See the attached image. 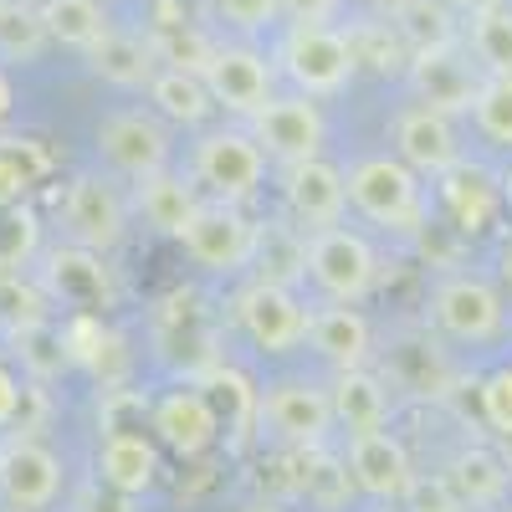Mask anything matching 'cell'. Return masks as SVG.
Segmentation results:
<instances>
[{"instance_id":"836d02e7","label":"cell","mask_w":512,"mask_h":512,"mask_svg":"<svg viewBox=\"0 0 512 512\" xmlns=\"http://www.w3.org/2000/svg\"><path fill=\"white\" fill-rule=\"evenodd\" d=\"M47 169V159H41L36 144H21V149H0V210L21 205V195L36 185V175Z\"/></svg>"},{"instance_id":"5b68a950","label":"cell","mask_w":512,"mask_h":512,"mask_svg":"<svg viewBox=\"0 0 512 512\" xmlns=\"http://www.w3.org/2000/svg\"><path fill=\"white\" fill-rule=\"evenodd\" d=\"M236 323L267 354H287L308 338V308L297 303V292L282 282H262V277L236 297Z\"/></svg>"},{"instance_id":"d6a6232c","label":"cell","mask_w":512,"mask_h":512,"mask_svg":"<svg viewBox=\"0 0 512 512\" xmlns=\"http://www.w3.org/2000/svg\"><path fill=\"white\" fill-rule=\"evenodd\" d=\"M472 118L492 144H512V77H482L472 98Z\"/></svg>"},{"instance_id":"9a60e30c","label":"cell","mask_w":512,"mask_h":512,"mask_svg":"<svg viewBox=\"0 0 512 512\" xmlns=\"http://www.w3.org/2000/svg\"><path fill=\"white\" fill-rule=\"evenodd\" d=\"M349 477H354L359 492H369L379 502H400L410 477H415V466H410L405 441L379 425V431H359L349 441Z\"/></svg>"},{"instance_id":"ffe728a7","label":"cell","mask_w":512,"mask_h":512,"mask_svg":"<svg viewBox=\"0 0 512 512\" xmlns=\"http://www.w3.org/2000/svg\"><path fill=\"white\" fill-rule=\"evenodd\" d=\"M441 200L461 231H487L502 210V185H492V175L477 164H451L441 175Z\"/></svg>"},{"instance_id":"60d3db41","label":"cell","mask_w":512,"mask_h":512,"mask_svg":"<svg viewBox=\"0 0 512 512\" xmlns=\"http://www.w3.org/2000/svg\"><path fill=\"white\" fill-rule=\"evenodd\" d=\"M338 11V0H277V16L287 21H328Z\"/></svg>"},{"instance_id":"816d5d0a","label":"cell","mask_w":512,"mask_h":512,"mask_svg":"<svg viewBox=\"0 0 512 512\" xmlns=\"http://www.w3.org/2000/svg\"><path fill=\"white\" fill-rule=\"evenodd\" d=\"M103 6H108V0H103Z\"/></svg>"},{"instance_id":"bcb514c9","label":"cell","mask_w":512,"mask_h":512,"mask_svg":"<svg viewBox=\"0 0 512 512\" xmlns=\"http://www.w3.org/2000/svg\"><path fill=\"white\" fill-rule=\"evenodd\" d=\"M359 6H369V11H390V16H395L405 0H359Z\"/></svg>"},{"instance_id":"8fae6325","label":"cell","mask_w":512,"mask_h":512,"mask_svg":"<svg viewBox=\"0 0 512 512\" xmlns=\"http://www.w3.org/2000/svg\"><path fill=\"white\" fill-rule=\"evenodd\" d=\"M431 313L441 333L461 338V344H487L502 333V297L482 277H446L431 292Z\"/></svg>"},{"instance_id":"2e32d148","label":"cell","mask_w":512,"mask_h":512,"mask_svg":"<svg viewBox=\"0 0 512 512\" xmlns=\"http://www.w3.org/2000/svg\"><path fill=\"white\" fill-rule=\"evenodd\" d=\"M344 205H349V175L333 169L323 154L303 159V164H287V210L303 226H338L344 221Z\"/></svg>"},{"instance_id":"277c9868","label":"cell","mask_w":512,"mask_h":512,"mask_svg":"<svg viewBox=\"0 0 512 512\" xmlns=\"http://www.w3.org/2000/svg\"><path fill=\"white\" fill-rule=\"evenodd\" d=\"M374 251L364 236L344 231V226H318L308 236V277L333 297V303H359L374 287Z\"/></svg>"},{"instance_id":"7bdbcfd3","label":"cell","mask_w":512,"mask_h":512,"mask_svg":"<svg viewBox=\"0 0 512 512\" xmlns=\"http://www.w3.org/2000/svg\"><path fill=\"white\" fill-rule=\"evenodd\" d=\"M88 512H134V497H128V492H118V487H98L93 497H88Z\"/></svg>"},{"instance_id":"f546056e","label":"cell","mask_w":512,"mask_h":512,"mask_svg":"<svg viewBox=\"0 0 512 512\" xmlns=\"http://www.w3.org/2000/svg\"><path fill=\"white\" fill-rule=\"evenodd\" d=\"M251 262L262 267V282L292 287L297 277H308V241H297L287 226H256Z\"/></svg>"},{"instance_id":"f1b7e54d","label":"cell","mask_w":512,"mask_h":512,"mask_svg":"<svg viewBox=\"0 0 512 512\" xmlns=\"http://www.w3.org/2000/svg\"><path fill=\"white\" fill-rule=\"evenodd\" d=\"M395 31L405 36L410 57L415 52H436V47H451L456 41V11L446 0H405L395 11Z\"/></svg>"},{"instance_id":"6da1fadb","label":"cell","mask_w":512,"mask_h":512,"mask_svg":"<svg viewBox=\"0 0 512 512\" xmlns=\"http://www.w3.org/2000/svg\"><path fill=\"white\" fill-rule=\"evenodd\" d=\"M277 67H282V77L292 82V88L308 93V98L344 93L349 77L359 72L349 36L333 31L328 21H292L282 47H277Z\"/></svg>"},{"instance_id":"83f0119b","label":"cell","mask_w":512,"mask_h":512,"mask_svg":"<svg viewBox=\"0 0 512 512\" xmlns=\"http://www.w3.org/2000/svg\"><path fill=\"white\" fill-rule=\"evenodd\" d=\"M41 21H47V36L62 41V47H72V52H88L108 31L103 0H47V6H41Z\"/></svg>"},{"instance_id":"f6af8a7d","label":"cell","mask_w":512,"mask_h":512,"mask_svg":"<svg viewBox=\"0 0 512 512\" xmlns=\"http://www.w3.org/2000/svg\"><path fill=\"white\" fill-rule=\"evenodd\" d=\"M11 103H16V93H11V77H6V72H0V123H6V118H11Z\"/></svg>"},{"instance_id":"f5cc1de1","label":"cell","mask_w":512,"mask_h":512,"mask_svg":"<svg viewBox=\"0 0 512 512\" xmlns=\"http://www.w3.org/2000/svg\"><path fill=\"white\" fill-rule=\"evenodd\" d=\"M507 512H512V507H507Z\"/></svg>"},{"instance_id":"e575fe53","label":"cell","mask_w":512,"mask_h":512,"mask_svg":"<svg viewBox=\"0 0 512 512\" xmlns=\"http://www.w3.org/2000/svg\"><path fill=\"white\" fill-rule=\"evenodd\" d=\"M210 52H216V47H210L200 31H185L180 21H164L159 36H154V57L169 62V67H190V72H200V67L210 62Z\"/></svg>"},{"instance_id":"b9f144b4","label":"cell","mask_w":512,"mask_h":512,"mask_svg":"<svg viewBox=\"0 0 512 512\" xmlns=\"http://www.w3.org/2000/svg\"><path fill=\"white\" fill-rule=\"evenodd\" d=\"M16 410H21V384H16V374L6 364H0V425H11Z\"/></svg>"},{"instance_id":"7dc6e473","label":"cell","mask_w":512,"mask_h":512,"mask_svg":"<svg viewBox=\"0 0 512 512\" xmlns=\"http://www.w3.org/2000/svg\"><path fill=\"white\" fill-rule=\"evenodd\" d=\"M502 282H507V287H512V241H507V246H502Z\"/></svg>"},{"instance_id":"ba28073f","label":"cell","mask_w":512,"mask_h":512,"mask_svg":"<svg viewBox=\"0 0 512 512\" xmlns=\"http://www.w3.org/2000/svg\"><path fill=\"white\" fill-rule=\"evenodd\" d=\"M251 139L262 144V154H272L282 164L318 159V149H323V113H318V103L308 93L272 98L262 113H251Z\"/></svg>"},{"instance_id":"cb8c5ba5","label":"cell","mask_w":512,"mask_h":512,"mask_svg":"<svg viewBox=\"0 0 512 512\" xmlns=\"http://www.w3.org/2000/svg\"><path fill=\"white\" fill-rule=\"evenodd\" d=\"M328 400H333V420L349 425L354 436H359V431H379V425H384V410H390V400H384V384H379L364 364L338 369Z\"/></svg>"},{"instance_id":"74e56055","label":"cell","mask_w":512,"mask_h":512,"mask_svg":"<svg viewBox=\"0 0 512 512\" xmlns=\"http://www.w3.org/2000/svg\"><path fill=\"white\" fill-rule=\"evenodd\" d=\"M482 420L492 425L497 436H507L512 431V364H502V369H492L487 379H482Z\"/></svg>"},{"instance_id":"ac0fdd59","label":"cell","mask_w":512,"mask_h":512,"mask_svg":"<svg viewBox=\"0 0 512 512\" xmlns=\"http://www.w3.org/2000/svg\"><path fill=\"white\" fill-rule=\"evenodd\" d=\"M57 487H62V461L47 446L11 441L6 451H0V497H6L11 507L41 512V507H52Z\"/></svg>"},{"instance_id":"d590c367","label":"cell","mask_w":512,"mask_h":512,"mask_svg":"<svg viewBox=\"0 0 512 512\" xmlns=\"http://www.w3.org/2000/svg\"><path fill=\"white\" fill-rule=\"evenodd\" d=\"M349 47H354V62H369L379 72H390L400 62H410V47L395 26H364V31H349Z\"/></svg>"},{"instance_id":"ab89813d","label":"cell","mask_w":512,"mask_h":512,"mask_svg":"<svg viewBox=\"0 0 512 512\" xmlns=\"http://www.w3.org/2000/svg\"><path fill=\"white\" fill-rule=\"evenodd\" d=\"M333 482H349V472H338L333 461H323V456H318V461L308 466V482H303V487H308L318 502H338V487H333Z\"/></svg>"},{"instance_id":"30bf717a","label":"cell","mask_w":512,"mask_h":512,"mask_svg":"<svg viewBox=\"0 0 512 512\" xmlns=\"http://www.w3.org/2000/svg\"><path fill=\"white\" fill-rule=\"evenodd\" d=\"M482 62H472L456 41L436 52H415L410 57V88L425 108L436 113H472V98L482 88Z\"/></svg>"},{"instance_id":"8d00e7d4","label":"cell","mask_w":512,"mask_h":512,"mask_svg":"<svg viewBox=\"0 0 512 512\" xmlns=\"http://www.w3.org/2000/svg\"><path fill=\"white\" fill-rule=\"evenodd\" d=\"M400 502H405V512H466V502L456 497L451 477H410Z\"/></svg>"},{"instance_id":"1f68e13d","label":"cell","mask_w":512,"mask_h":512,"mask_svg":"<svg viewBox=\"0 0 512 512\" xmlns=\"http://www.w3.org/2000/svg\"><path fill=\"white\" fill-rule=\"evenodd\" d=\"M47 21H41V6H26V0H0V57L6 62H36L47 52Z\"/></svg>"},{"instance_id":"603a6c76","label":"cell","mask_w":512,"mask_h":512,"mask_svg":"<svg viewBox=\"0 0 512 512\" xmlns=\"http://www.w3.org/2000/svg\"><path fill=\"white\" fill-rule=\"evenodd\" d=\"M88 62L103 82H113V88H149L154 77V41L144 36H128V31H103V41H93L88 47Z\"/></svg>"},{"instance_id":"3957f363","label":"cell","mask_w":512,"mask_h":512,"mask_svg":"<svg viewBox=\"0 0 512 512\" xmlns=\"http://www.w3.org/2000/svg\"><path fill=\"white\" fill-rule=\"evenodd\" d=\"M185 251L195 256V262L205 272H236L251 262V246H256V226L246 221V210L236 200H221V195H210L195 205V216L190 226L180 231Z\"/></svg>"},{"instance_id":"52a82bcc","label":"cell","mask_w":512,"mask_h":512,"mask_svg":"<svg viewBox=\"0 0 512 512\" xmlns=\"http://www.w3.org/2000/svg\"><path fill=\"white\" fill-rule=\"evenodd\" d=\"M62 231H67L72 246L113 251L128 231V210H123L118 190L98 175H77L67 185V200H62Z\"/></svg>"},{"instance_id":"d4e9b609","label":"cell","mask_w":512,"mask_h":512,"mask_svg":"<svg viewBox=\"0 0 512 512\" xmlns=\"http://www.w3.org/2000/svg\"><path fill=\"white\" fill-rule=\"evenodd\" d=\"M149 98H154V108L164 118H175V123H205V113L216 108L205 77L190 72V67H159L149 77Z\"/></svg>"},{"instance_id":"5bb4252c","label":"cell","mask_w":512,"mask_h":512,"mask_svg":"<svg viewBox=\"0 0 512 512\" xmlns=\"http://www.w3.org/2000/svg\"><path fill=\"white\" fill-rule=\"evenodd\" d=\"M256 420H262L277 441L308 451L328 436L333 400L323 390H313V384H277V390H267L262 405H256Z\"/></svg>"},{"instance_id":"4316f807","label":"cell","mask_w":512,"mask_h":512,"mask_svg":"<svg viewBox=\"0 0 512 512\" xmlns=\"http://www.w3.org/2000/svg\"><path fill=\"white\" fill-rule=\"evenodd\" d=\"M195 205H200V195L185 180L164 175V169L149 175V180H139V210H144V221L154 231H164V236H180L190 226V216H195Z\"/></svg>"},{"instance_id":"7a4b0ae2","label":"cell","mask_w":512,"mask_h":512,"mask_svg":"<svg viewBox=\"0 0 512 512\" xmlns=\"http://www.w3.org/2000/svg\"><path fill=\"white\" fill-rule=\"evenodd\" d=\"M349 200L364 210V216L384 231H420L425 226V195H420V175L395 154H374L359 159L349 169Z\"/></svg>"},{"instance_id":"4fadbf2b","label":"cell","mask_w":512,"mask_h":512,"mask_svg":"<svg viewBox=\"0 0 512 512\" xmlns=\"http://www.w3.org/2000/svg\"><path fill=\"white\" fill-rule=\"evenodd\" d=\"M149 425H154V436L175 456H185V461L205 456L210 446H216V436H221V415H216V405H210L205 390H169V395H159L154 410H149Z\"/></svg>"},{"instance_id":"44dd1931","label":"cell","mask_w":512,"mask_h":512,"mask_svg":"<svg viewBox=\"0 0 512 512\" xmlns=\"http://www.w3.org/2000/svg\"><path fill=\"white\" fill-rule=\"evenodd\" d=\"M308 338H313V349L333 364V369H354L369 359V323L354 303H338V308H323L308 318Z\"/></svg>"},{"instance_id":"e0dca14e","label":"cell","mask_w":512,"mask_h":512,"mask_svg":"<svg viewBox=\"0 0 512 512\" xmlns=\"http://www.w3.org/2000/svg\"><path fill=\"white\" fill-rule=\"evenodd\" d=\"M395 154L415 169L420 180H441L451 164H461L451 113H436V108H425V103L410 108V113H400V123H395Z\"/></svg>"},{"instance_id":"ee69618b","label":"cell","mask_w":512,"mask_h":512,"mask_svg":"<svg viewBox=\"0 0 512 512\" xmlns=\"http://www.w3.org/2000/svg\"><path fill=\"white\" fill-rule=\"evenodd\" d=\"M446 6H451L456 16H477V11H492V6H502V0H446Z\"/></svg>"},{"instance_id":"484cf974","label":"cell","mask_w":512,"mask_h":512,"mask_svg":"<svg viewBox=\"0 0 512 512\" xmlns=\"http://www.w3.org/2000/svg\"><path fill=\"white\" fill-rule=\"evenodd\" d=\"M507 461L497 456V451H487V446H466L456 461H451V487H456V497L466 502V507H492V502H502V492H507Z\"/></svg>"},{"instance_id":"d6986e66","label":"cell","mask_w":512,"mask_h":512,"mask_svg":"<svg viewBox=\"0 0 512 512\" xmlns=\"http://www.w3.org/2000/svg\"><path fill=\"white\" fill-rule=\"evenodd\" d=\"M47 287H52V297H62L67 308H82V313L103 308L113 297L103 251H88V246H57L47 256Z\"/></svg>"},{"instance_id":"c3c4849f","label":"cell","mask_w":512,"mask_h":512,"mask_svg":"<svg viewBox=\"0 0 512 512\" xmlns=\"http://www.w3.org/2000/svg\"><path fill=\"white\" fill-rule=\"evenodd\" d=\"M502 205L512 210V169H507V175H502Z\"/></svg>"},{"instance_id":"7402d4cb","label":"cell","mask_w":512,"mask_h":512,"mask_svg":"<svg viewBox=\"0 0 512 512\" xmlns=\"http://www.w3.org/2000/svg\"><path fill=\"white\" fill-rule=\"evenodd\" d=\"M98 472H103L108 487L139 497V492H149L154 477H159V451H154V441L139 436V431H108V441H103V451H98Z\"/></svg>"},{"instance_id":"8992f818","label":"cell","mask_w":512,"mask_h":512,"mask_svg":"<svg viewBox=\"0 0 512 512\" xmlns=\"http://www.w3.org/2000/svg\"><path fill=\"white\" fill-rule=\"evenodd\" d=\"M262 169H267V154H262V144H256L251 134H205L200 144H195V175H200V185L210 190V195H221V200H251L256 195V185H262Z\"/></svg>"},{"instance_id":"681fc988","label":"cell","mask_w":512,"mask_h":512,"mask_svg":"<svg viewBox=\"0 0 512 512\" xmlns=\"http://www.w3.org/2000/svg\"><path fill=\"white\" fill-rule=\"evenodd\" d=\"M241 512H282V507H272V502H251V507H241Z\"/></svg>"},{"instance_id":"9c48e42d","label":"cell","mask_w":512,"mask_h":512,"mask_svg":"<svg viewBox=\"0 0 512 512\" xmlns=\"http://www.w3.org/2000/svg\"><path fill=\"white\" fill-rule=\"evenodd\" d=\"M200 77H205L210 98H216V108H226V113L251 118L272 103V67L251 47H216L210 62L200 67Z\"/></svg>"},{"instance_id":"7c38bea8","label":"cell","mask_w":512,"mask_h":512,"mask_svg":"<svg viewBox=\"0 0 512 512\" xmlns=\"http://www.w3.org/2000/svg\"><path fill=\"white\" fill-rule=\"evenodd\" d=\"M98 149L103 159L128 180H149L169 164V134L149 113H113L98 123Z\"/></svg>"},{"instance_id":"f35d334b","label":"cell","mask_w":512,"mask_h":512,"mask_svg":"<svg viewBox=\"0 0 512 512\" xmlns=\"http://www.w3.org/2000/svg\"><path fill=\"white\" fill-rule=\"evenodd\" d=\"M210 11L231 26H241V31H256L277 16V0H210Z\"/></svg>"},{"instance_id":"4dcf8cb0","label":"cell","mask_w":512,"mask_h":512,"mask_svg":"<svg viewBox=\"0 0 512 512\" xmlns=\"http://www.w3.org/2000/svg\"><path fill=\"white\" fill-rule=\"evenodd\" d=\"M466 36H472V57L487 67V77H512V6L477 11L466 16Z\"/></svg>"},{"instance_id":"f907efd6","label":"cell","mask_w":512,"mask_h":512,"mask_svg":"<svg viewBox=\"0 0 512 512\" xmlns=\"http://www.w3.org/2000/svg\"><path fill=\"white\" fill-rule=\"evenodd\" d=\"M26 6H47V0H26Z\"/></svg>"}]
</instances>
